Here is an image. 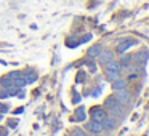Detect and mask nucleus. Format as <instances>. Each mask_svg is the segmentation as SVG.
Segmentation results:
<instances>
[{
  "mask_svg": "<svg viewBox=\"0 0 149 136\" xmlns=\"http://www.w3.org/2000/svg\"><path fill=\"white\" fill-rule=\"evenodd\" d=\"M116 99H117V103H120V104H127L130 101V93L125 90V88L116 90Z\"/></svg>",
  "mask_w": 149,
  "mask_h": 136,
  "instance_id": "nucleus-1",
  "label": "nucleus"
},
{
  "mask_svg": "<svg viewBox=\"0 0 149 136\" xmlns=\"http://www.w3.org/2000/svg\"><path fill=\"white\" fill-rule=\"evenodd\" d=\"M91 119L96 120V122H103L106 119V110H103L101 107H95L91 109Z\"/></svg>",
  "mask_w": 149,
  "mask_h": 136,
  "instance_id": "nucleus-2",
  "label": "nucleus"
},
{
  "mask_svg": "<svg viewBox=\"0 0 149 136\" xmlns=\"http://www.w3.org/2000/svg\"><path fill=\"white\" fill-rule=\"evenodd\" d=\"M87 130H90L91 133H101L103 131V125H101V122H96V120H93V122L87 123Z\"/></svg>",
  "mask_w": 149,
  "mask_h": 136,
  "instance_id": "nucleus-3",
  "label": "nucleus"
},
{
  "mask_svg": "<svg viewBox=\"0 0 149 136\" xmlns=\"http://www.w3.org/2000/svg\"><path fill=\"white\" fill-rule=\"evenodd\" d=\"M132 45H135V40H132V39L123 40V42H120L119 45H117V51H119V53H123V51H127V50H128Z\"/></svg>",
  "mask_w": 149,
  "mask_h": 136,
  "instance_id": "nucleus-4",
  "label": "nucleus"
},
{
  "mask_svg": "<svg viewBox=\"0 0 149 136\" xmlns=\"http://www.w3.org/2000/svg\"><path fill=\"white\" fill-rule=\"evenodd\" d=\"M106 71H116V72H120L122 71V64H120L119 61H109L106 62Z\"/></svg>",
  "mask_w": 149,
  "mask_h": 136,
  "instance_id": "nucleus-5",
  "label": "nucleus"
},
{
  "mask_svg": "<svg viewBox=\"0 0 149 136\" xmlns=\"http://www.w3.org/2000/svg\"><path fill=\"white\" fill-rule=\"evenodd\" d=\"M112 59H114L112 51H101V53H100V61L103 62V64H106V62L112 61Z\"/></svg>",
  "mask_w": 149,
  "mask_h": 136,
  "instance_id": "nucleus-6",
  "label": "nucleus"
},
{
  "mask_svg": "<svg viewBox=\"0 0 149 136\" xmlns=\"http://www.w3.org/2000/svg\"><path fill=\"white\" fill-rule=\"evenodd\" d=\"M103 51V48H101V45H95L91 46L90 50H88V58H96V56H100V53Z\"/></svg>",
  "mask_w": 149,
  "mask_h": 136,
  "instance_id": "nucleus-7",
  "label": "nucleus"
},
{
  "mask_svg": "<svg viewBox=\"0 0 149 136\" xmlns=\"http://www.w3.org/2000/svg\"><path fill=\"white\" fill-rule=\"evenodd\" d=\"M120 77V72H116V71H106V78L109 82H114Z\"/></svg>",
  "mask_w": 149,
  "mask_h": 136,
  "instance_id": "nucleus-8",
  "label": "nucleus"
},
{
  "mask_svg": "<svg viewBox=\"0 0 149 136\" xmlns=\"http://www.w3.org/2000/svg\"><path fill=\"white\" fill-rule=\"evenodd\" d=\"M127 87V82L125 80H120V78H117V80L112 82V88L114 90H122V88Z\"/></svg>",
  "mask_w": 149,
  "mask_h": 136,
  "instance_id": "nucleus-9",
  "label": "nucleus"
},
{
  "mask_svg": "<svg viewBox=\"0 0 149 136\" xmlns=\"http://www.w3.org/2000/svg\"><path fill=\"white\" fill-rule=\"evenodd\" d=\"M117 104V99H116V96H111V98H107L106 101H104V107H107V109H111V107H114Z\"/></svg>",
  "mask_w": 149,
  "mask_h": 136,
  "instance_id": "nucleus-10",
  "label": "nucleus"
},
{
  "mask_svg": "<svg viewBox=\"0 0 149 136\" xmlns=\"http://www.w3.org/2000/svg\"><path fill=\"white\" fill-rule=\"evenodd\" d=\"M146 59H148V51H139L138 55H136V62H141V64H144Z\"/></svg>",
  "mask_w": 149,
  "mask_h": 136,
  "instance_id": "nucleus-11",
  "label": "nucleus"
},
{
  "mask_svg": "<svg viewBox=\"0 0 149 136\" xmlns=\"http://www.w3.org/2000/svg\"><path fill=\"white\" fill-rule=\"evenodd\" d=\"M111 112H112V117L116 115V117H122V107L120 106H114V107H111Z\"/></svg>",
  "mask_w": 149,
  "mask_h": 136,
  "instance_id": "nucleus-12",
  "label": "nucleus"
},
{
  "mask_svg": "<svg viewBox=\"0 0 149 136\" xmlns=\"http://www.w3.org/2000/svg\"><path fill=\"white\" fill-rule=\"evenodd\" d=\"M101 125H103V128H109V130H111V128L114 126V120H112V119H107V117H106V119L101 122Z\"/></svg>",
  "mask_w": 149,
  "mask_h": 136,
  "instance_id": "nucleus-13",
  "label": "nucleus"
},
{
  "mask_svg": "<svg viewBox=\"0 0 149 136\" xmlns=\"http://www.w3.org/2000/svg\"><path fill=\"white\" fill-rule=\"evenodd\" d=\"M84 107H80V109L75 110V119L77 120H85V112H84Z\"/></svg>",
  "mask_w": 149,
  "mask_h": 136,
  "instance_id": "nucleus-14",
  "label": "nucleus"
},
{
  "mask_svg": "<svg viewBox=\"0 0 149 136\" xmlns=\"http://www.w3.org/2000/svg\"><path fill=\"white\" fill-rule=\"evenodd\" d=\"M37 80V75L36 74H27L26 75V82L29 83V82H36Z\"/></svg>",
  "mask_w": 149,
  "mask_h": 136,
  "instance_id": "nucleus-15",
  "label": "nucleus"
},
{
  "mask_svg": "<svg viewBox=\"0 0 149 136\" xmlns=\"http://www.w3.org/2000/svg\"><path fill=\"white\" fill-rule=\"evenodd\" d=\"M130 56H125V58H122V62H120V64H123V66H128L130 64Z\"/></svg>",
  "mask_w": 149,
  "mask_h": 136,
  "instance_id": "nucleus-16",
  "label": "nucleus"
},
{
  "mask_svg": "<svg viewBox=\"0 0 149 136\" xmlns=\"http://www.w3.org/2000/svg\"><path fill=\"white\" fill-rule=\"evenodd\" d=\"M72 136H85V135H84L82 130H74V131H72Z\"/></svg>",
  "mask_w": 149,
  "mask_h": 136,
  "instance_id": "nucleus-17",
  "label": "nucleus"
},
{
  "mask_svg": "<svg viewBox=\"0 0 149 136\" xmlns=\"http://www.w3.org/2000/svg\"><path fill=\"white\" fill-rule=\"evenodd\" d=\"M0 136H7V131L3 133V131H2V130H0Z\"/></svg>",
  "mask_w": 149,
  "mask_h": 136,
  "instance_id": "nucleus-18",
  "label": "nucleus"
}]
</instances>
